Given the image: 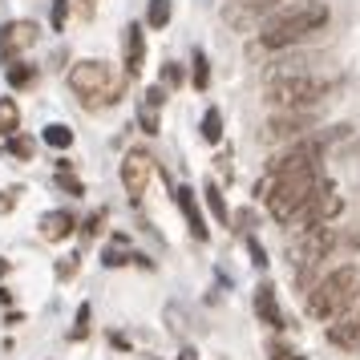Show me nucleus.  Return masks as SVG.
Here are the masks:
<instances>
[{"label":"nucleus","mask_w":360,"mask_h":360,"mask_svg":"<svg viewBox=\"0 0 360 360\" xmlns=\"http://www.w3.org/2000/svg\"><path fill=\"white\" fill-rule=\"evenodd\" d=\"M101 227H105V211H94L89 219H85L82 235H85V239H98V235H101Z\"/></svg>","instance_id":"28"},{"label":"nucleus","mask_w":360,"mask_h":360,"mask_svg":"<svg viewBox=\"0 0 360 360\" xmlns=\"http://www.w3.org/2000/svg\"><path fill=\"white\" fill-rule=\"evenodd\" d=\"M69 89H73L89 110L114 105V101L122 98V82H114V73H110L105 61H77V65L69 69Z\"/></svg>","instance_id":"5"},{"label":"nucleus","mask_w":360,"mask_h":360,"mask_svg":"<svg viewBox=\"0 0 360 360\" xmlns=\"http://www.w3.org/2000/svg\"><path fill=\"white\" fill-rule=\"evenodd\" d=\"M73 231H77V219L69 211H49L41 219V239H45V243H65Z\"/></svg>","instance_id":"13"},{"label":"nucleus","mask_w":360,"mask_h":360,"mask_svg":"<svg viewBox=\"0 0 360 360\" xmlns=\"http://www.w3.org/2000/svg\"><path fill=\"white\" fill-rule=\"evenodd\" d=\"M320 182H324V170L320 166L292 170V174H267V182L255 186V195L267 198V211H271L276 223H292L295 214L304 211V202L320 191Z\"/></svg>","instance_id":"2"},{"label":"nucleus","mask_w":360,"mask_h":360,"mask_svg":"<svg viewBox=\"0 0 360 360\" xmlns=\"http://www.w3.org/2000/svg\"><path fill=\"white\" fill-rule=\"evenodd\" d=\"M142 65H146V37L138 25H130L126 29V77H138Z\"/></svg>","instance_id":"15"},{"label":"nucleus","mask_w":360,"mask_h":360,"mask_svg":"<svg viewBox=\"0 0 360 360\" xmlns=\"http://www.w3.org/2000/svg\"><path fill=\"white\" fill-rule=\"evenodd\" d=\"M130 259H134V255H126L122 243H114L110 251H101V263H105V267H122V263H130Z\"/></svg>","instance_id":"29"},{"label":"nucleus","mask_w":360,"mask_h":360,"mask_svg":"<svg viewBox=\"0 0 360 360\" xmlns=\"http://www.w3.org/2000/svg\"><path fill=\"white\" fill-rule=\"evenodd\" d=\"M110 340H114V348H122V352H126V348H130V340H126V336H122V332H114V336H110Z\"/></svg>","instance_id":"37"},{"label":"nucleus","mask_w":360,"mask_h":360,"mask_svg":"<svg viewBox=\"0 0 360 360\" xmlns=\"http://www.w3.org/2000/svg\"><path fill=\"white\" fill-rule=\"evenodd\" d=\"M4 324L17 328V324H25V316H20V311H8V316H4Z\"/></svg>","instance_id":"36"},{"label":"nucleus","mask_w":360,"mask_h":360,"mask_svg":"<svg viewBox=\"0 0 360 360\" xmlns=\"http://www.w3.org/2000/svg\"><path fill=\"white\" fill-rule=\"evenodd\" d=\"M13 207H17V198H13V195H0V214H8Z\"/></svg>","instance_id":"35"},{"label":"nucleus","mask_w":360,"mask_h":360,"mask_svg":"<svg viewBox=\"0 0 360 360\" xmlns=\"http://www.w3.org/2000/svg\"><path fill=\"white\" fill-rule=\"evenodd\" d=\"M174 202H179V211H182V219H186L191 235H195L198 243H207L211 231H207V219H202V207H198L195 191H191V186H179V191H174Z\"/></svg>","instance_id":"11"},{"label":"nucleus","mask_w":360,"mask_h":360,"mask_svg":"<svg viewBox=\"0 0 360 360\" xmlns=\"http://www.w3.org/2000/svg\"><path fill=\"white\" fill-rule=\"evenodd\" d=\"M89 316H94V308L82 304V308H77V320H73V332H69V340H85V336H89Z\"/></svg>","instance_id":"26"},{"label":"nucleus","mask_w":360,"mask_h":360,"mask_svg":"<svg viewBox=\"0 0 360 360\" xmlns=\"http://www.w3.org/2000/svg\"><path fill=\"white\" fill-rule=\"evenodd\" d=\"M77 267H82V255H65V259L57 263V279H73Z\"/></svg>","instance_id":"30"},{"label":"nucleus","mask_w":360,"mask_h":360,"mask_svg":"<svg viewBox=\"0 0 360 360\" xmlns=\"http://www.w3.org/2000/svg\"><path fill=\"white\" fill-rule=\"evenodd\" d=\"M332 243H336V235H332V227H304L300 231V239H295L292 255L300 267H316V263L324 259L328 251H332Z\"/></svg>","instance_id":"7"},{"label":"nucleus","mask_w":360,"mask_h":360,"mask_svg":"<svg viewBox=\"0 0 360 360\" xmlns=\"http://www.w3.org/2000/svg\"><path fill=\"white\" fill-rule=\"evenodd\" d=\"M65 20H69V0H53V29L61 33V29H65Z\"/></svg>","instance_id":"33"},{"label":"nucleus","mask_w":360,"mask_h":360,"mask_svg":"<svg viewBox=\"0 0 360 360\" xmlns=\"http://www.w3.org/2000/svg\"><path fill=\"white\" fill-rule=\"evenodd\" d=\"M45 142H49L53 150H69L73 146V130H69V126H45Z\"/></svg>","instance_id":"25"},{"label":"nucleus","mask_w":360,"mask_h":360,"mask_svg":"<svg viewBox=\"0 0 360 360\" xmlns=\"http://www.w3.org/2000/svg\"><path fill=\"white\" fill-rule=\"evenodd\" d=\"M332 94V82L311 73V69H295V73H283V77H267V101L276 110H308L320 98Z\"/></svg>","instance_id":"4"},{"label":"nucleus","mask_w":360,"mask_h":360,"mask_svg":"<svg viewBox=\"0 0 360 360\" xmlns=\"http://www.w3.org/2000/svg\"><path fill=\"white\" fill-rule=\"evenodd\" d=\"M340 211H344V198L336 195V186L324 179V182H320V191L304 202V211L295 214L292 223H300V231H304V227H324V223H332Z\"/></svg>","instance_id":"6"},{"label":"nucleus","mask_w":360,"mask_h":360,"mask_svg":"<svg viewBox=\"0 0 360 360\" xmlns=\"http://www.w3.org/2000/svg\"><path fill=\"white\" fill-rule=\"evenodd\" d=\"M20 126V110L13 98H0V138H8V134H17Z\"/></svg>","instance_id":"18"},{"label":"nucleus","mask_w":360,"mask_h":360,"mask_svg":"<svg viewBox=\"0 0 360 360\" xmlns=\"http://www.w3.org/2000/svg\"><path fill=\"white\" fill-rule=\"evenodd\" d=\"M138 122H142V130H146V134H158V105H146V101H142Z\"/></svg>","instance_id":"27"},{"label":"nucleus","mask_w":360,"mask_h":360,"mask_svg":"<svg viewBox=\"0 0 360 360\" xmlns=\"http://www.w3.org/2000/svg\"><path fill=\"white\" fill-rule=\"evenodd\" d=\"M8 304H13V292H4V288H0V308H8Z\"/></svg>","instance_id":"39"},{"label":"nucleus","mask_w":360,"mask_h":360,"mask_svg":"<svg viewBox=\"0 0 360 360\" xmlns=\"http://www.w3.org/2000/svg\"><path fill=\"white\" fill-rule=\"evenodd\" d=\"M247 251H251V263H255V267H267V251H263V243L255 235H247Z\"/></svg>","instance_id":"32"},{"label":"nucleus","mask_w":360,"mask_h":360,"mask_svg":"<svg viewBox=\"0 0 360 360\" xmlns=\"http://www.w3.org/2000/svg\"><path fill=\"white\" fill-rule=\"evenodd\" d=\"M267 352H271V360H308V356H300L295 348H288V344H279V340H271Z\"/></svg>","instance_id":"31"},{"label":"nucleus","mask_w":360,"mask_h":360,"mask_svg":"<svg viewBox=\"0 0 360 360\" xmlns=\"http://www.w3.org/2000/svg\"><path fill=\"white\" fill-rule=\"evenodd\" d=\"M170 13H174V8H170V0H150L146 25H150V29H166V25H170Z\"/></svg>","instance_id":"22"},{"label":"nucleus","mask_w":360,"mask_h":360,"mask_svg":"<svg viewBox=\"0 0 360 360\" xmlns=\"http://www.w3.org/2000/svg\"><path fill=\"white\" fill-rule=\"evenodd\" d=\"M4 77H8V85H13V89H25V85L37 82V69L25 65V61H13V65L4 69Z\"/></svg>","instance_id":"19"},{"label":"nucleus","mask_w":360,"mask_h":360,"mask_svg":"<svg viewBox=\"0 0 360 360\" xmlns=\"http://www.w3.org/2000/svg\"><path fill=\"white\" fill-rule=\"evenodd\" d=\"M279 0H227V20L231 25H251L259 13H271Z\"/></svg>","instance_id":"14"},{"label":"nucleus","mask_w":360,"mask_h":360,"mask_svg":"<svg viewBox=\"0 0 360 360\" xmlns=\"http://www.w3.org/2000/svg\"><path fill=\"white\" fill-rule=\"evenodd\" d=\"M255 316H259L263 324L267 328H288L283 324V311H279V300H276V288H271V283H259V288H255Z\"/></svg>","instance_id":"12"},{"label":"nucleus","mask_w":360,"mask_h":360,"mask_svg":"<svg viewBox=\"0 0 360 360\" xmlns=\"http://www.w3.org/2000/svg\"><path fill=\"white\" fill-rule=\"evenodd\" d=\"M328 340L340 344V348H348V352H356V348H360V324H348V320H340V324L328 328Z\"/></svg>","instance_id":"16"},{"label":"nucleus","mask_w":360,"mask_h":360,"mask_svg":"<svg viewBox=\"0 0 360 360\" xmlns=\"http://www.w3.org/2000/svg\"><path fill=\"white\" fill-rule=\"evenodd\" d=\"M162 82L170 85V89H174V85L182 82V69H179V65H166V69H162Z\"/></svg>","instance_id":"34"},{"label":"nucleus","mask_w":360,"mask_h":360,"mask_svg":"<svg viewBox=\"0 0 360 360\" xmlns=\"http://www.w3.org/2000/svg\"><path fill=\"white\" fill-rule=\"evenodd\" d=\"M182 360H198V356H195V348H186V352H182Z\"/></svg>","instance_id":"41"},{"label":"nucleus","mask_w":360,"mask_h":360,"mask_svg":"<svg viewBox=\"0 0 360 360\" xmlns=\"http://www.w3.org/2000/svg\"><path fill=\"white\" fill-rule=\"evenodd\" d=\"M356 292H360V267H336L308 292V316L311 320H340L344 311L352 308Z\"/></svg>","instance_id":"3"},{"label":"nucleus","mask_w":360,"mask_h":360,"mask_svg":"<svg viewBox=\"0 0 360 360\" xmlns=\"http://www.w3.org/2000/svg\"><path fill=\"white\" fill-rule=\"evenodd\" d=\"M33 45H37V25L33 20H8V25L0 29V61H4V65L20 61V53L33 49Z\"/></svg>","instance_id":"8"},{"label":"nucleus","mask_w":360,"mask_h":360,"mask_svg":"<svg viewBox=\"0 0 360 360\" xmlns=\"http://www.w3.org/2000/svg\"><path fill=\"white\" fill-rule=\"evenodd\" d=\"M304 130H311L308 110H279L276 117H267L263 138H267V142H288V138H300Z\"/></svg>","instance_id":"9"},{"label":"nucleus","mask_w":360,"mask_h":360,"mask_svg":"<svg viewBox=\"0 0 360 360\" xmlns=\"http://www.w3.org/2000/svg\"><path fill=\"white\" fill-rule=\"evenodd\" d=\"M154 174V158L142 154V150H130L126 158H122V186L130 191V198H142L146 195V182Z\"/></svg>","instance_id":"10"},{"label":"nucleus","mask_w":360,"mask_h":360,"mask_svg":"<svg viewBox=\"0 0 360 360\" xmlns=\"http://www.w3.org/2000/svg\"><path fill=\"white\" fill-rule=\"evenodd\" d=\"M33 138H17V134L4 138V154H13V158H33Z\"/></svg>","instance_id":"24"},{"label":"nucleus","mask_w":360,"mask_h":360,"mask_svg":"<svg viewBox=\"0 0 360 360\" xmlns=\"http://www.w3.org/2000/svg\"><path fill=\"white\" fill-rule=\"evenodd\" d=\"M57 186H61L65 195H73V198H85V186H82V179H73L69 162H57Z\"/></svg>","instance_id":"20"},{"label":"nucleus","mask_w":360,"mask_h":360,"mask_svg":"<svg viewBox=\"0 0 360 360\" xmlns=\"http://www.w3.org/2000/svg\"><path fill=\"white\" fill-rule=\"evenodd\" d=\"M8 276V259H0V279Z\"/></svg>","instance_id":"40"},{"label":"nucleus","mask_w":360,"mask_h":360,"mask_svg":"<svg viewBox=\"0 0 360 360\" xmlns=\"http://www.w3.org/2000/svg\"><path fill=\"white\" fill-rule=\"evenodd\" d=\"M191 82H195V89H207L211 85V65H207V53L202 49H195V61H191Z\"/></svg>","instance_id":"23"},{"label":"nucleus","mask_w":360,"mask_h":360,"mask_svg":"<svg viewBox=\"0 0 360 360\" xmlns=\"http://www.w3.org/2000/svg\"><path fill=\"white\" fill-rule=\"evenodd\" d=\"M328 20H332V8L324 0H288L283 8H276L263 20L259 45L263 49H292L300 41H308L311 33H320Z\"/></svg>","instance_id":"1"},{"label":"nucleus","mask_w":360,"mask_h":360,"mask_svg":"<svg viewBox=\"0 0 360 360\" xmlns=\"http://www.w3.org/2000/svg\"><path fill=\"white\" fill-rule=\"evenodd\" d=\"M77 8H82V17H89L94 13V0H77Z\"/></svg>","instance_id":"38"},{"label":"nucleus","mask_w":360,"mask_h":360,"mask_svg":"<svg viewBox=\"0 0 360 360\" xmlns=\"http://www.w3.org/2000/svg\"><path fill=\"white\" fill-rule=\"evenodd\" d=\"M198 130H202V138H207L211 146H214V142H223V114H219V110H207Z\"/></svg>","instance_id":"21"},{"label":"nucleus","mask_w":360,"mask_h":360,"mask_svg":"<svg viewBox=\"0 0 360 360\" xmlns=\"http://www.w3.org/2000/svg\"><path fill=\"white\" fill-rule=\"evenodd\" d=\"M202 198H207V207H211L214 219L227 227V223H231V211H227V198H223V191H219L214 182H207V186H202Z\"/></svg>","instance_id":"17"}]
</instances>
